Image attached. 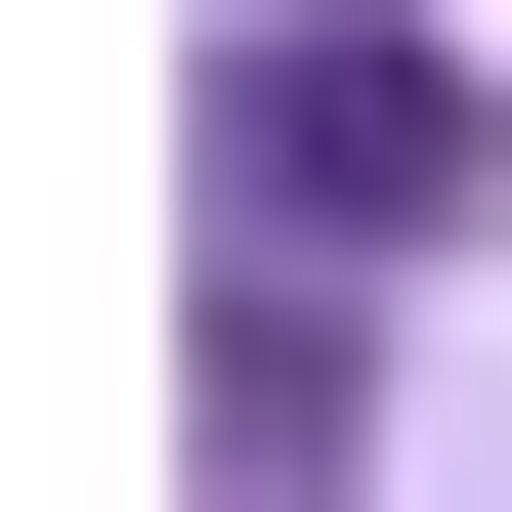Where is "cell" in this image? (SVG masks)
I'll list each match as a JSON object with an SVG mask.
<instances>
[{"mask_svg": "<svg viewBox=\"0 0 512 512\" xmlns=\"http://www.w3.org/2000/svg\"><path fill=\"white\" fill-rule=\"evenodd\" d=\"M470 171H512V128L427 86L384 0H299V43H256V214H299V256H427V214H470Z\"/></svg>", "mask_w": 512, "mask_h": 512, "instance_id": "6da1fadb", "label": "cell"}]
</instances>
